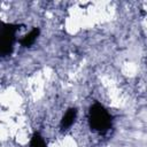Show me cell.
<instances>
[{
  "label": "cell",
  "instance_id": "cell-2",
  "mask_svg": "<svg viewBox=\"0 0 147 147\" xmlns=\"http://www.w3.org/2000/svg\"><path fill=\"white\" fill-rule=\"evenodd\" d=\"M20 24L16 23H2L0 30V54L2 57L10 55L14 51L16 42V36L20 30Z\"/></svg>",
  "mask_w": 147,
  "mask_h": 147
},
{
  "label": "cell",
  "instance_id": "cell-1",
  "mask_svg": "<svg viewBox=\"0 0 147 147\" xmlns=\"http://www.w3.org/2000/svg\"><path fill=\"white\" fill-rule=\"evenodd\" d=\"M87 121L91 130L99 134L107 133L113 126V116L100 102H94L88 108Z\"/></svg>",
  "mask_w": 147,
  "mask_h": 147
},
{
  "label": "cell",
  "instance_id": "cell-3",
  "mask_svg": "<svg viewBox=\"0 0 147 147\" xmlns=\"http://www.w3.org/2000/svg\"><path fill=\"white\" fill-rule=\"evenodd\" d=\"M77 115H78V110H77L76 108H74V107L69 108V109L64 113V115L62 116V118H61V121H60V129H61L62 131L69 130V129L74 125V123L76 122Z\"/></svg>",
  "mask_w": 147,
  "mask_h": 147
},
{
  "label": "cell",
  "instance_id": "cell-5",
  "mask_svg": "<svg viewBox=\"0 0 147 147\" xmlns=\"http://www.w3.org/2000/svg\"><path fill=\"white\" fill-rule=\"evenodd\" d=\"M29 147H47V144L40 133L34 132L30 139Z\"/></svg>",
  "mask_w": 147,
  "mask_h": 147
},
{
  "label": "cell",
  "instance_id": "cell-4",
  "mask_svg": "<svg viewBox=\"0 0 147 147\" xmlns=\"http://www.w3.org/2000/svg\"><path fill=\"white\" fill-rule=\"evenodd\" d=\"M39 34H40V29L39 28H33L25 36L22 37V39L20 40V42H21V45L23 47H31L36 42V40L39 37Z\"/></svg>",
  "mask_w": 147,
  "mask_h": 147
}]
</instances>
